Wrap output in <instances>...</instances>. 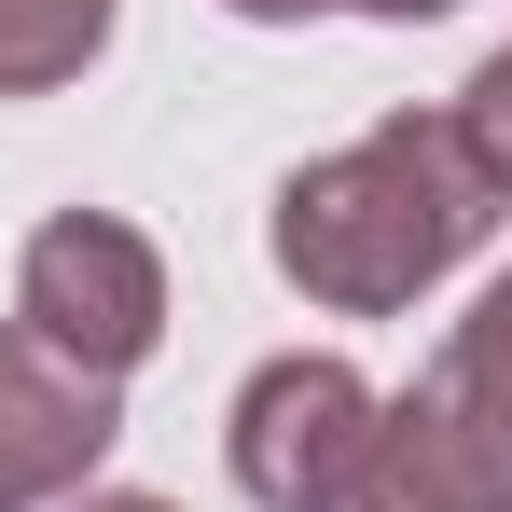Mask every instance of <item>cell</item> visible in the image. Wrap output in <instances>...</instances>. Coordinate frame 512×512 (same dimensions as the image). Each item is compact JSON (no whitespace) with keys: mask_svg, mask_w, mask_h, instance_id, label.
<instances>
[{"mask_svg":"<svg viewBox=\"0 0 512 512\" xmlns=\"http://www.w3.org/2000/svg\"><path fill=\"white\" fill-rule=\"evenodd\" d=\"M485 222H499V180L471 167L457 111H402V125H374V139H346V153L277 180L263 250H277V277L305 305L388 319V305H416L443 263L485 250Z\"/></svg>","mask_w":512,"mask_h":512,"instance_id":"obj_1","label":"cell"},{"mask_svg":"<svg viewBox=\"0 0 512 512\" xmlns=\"http://www.w3.org/2000/svg\"><path fill=\"white\" fill-rule=\"evenodd\" d=\"M14 333L42 346V360H70L97 388H125L153 333H167V263L139 222H111V208H56L28 263H14Z\"/></svg>","mask_w":512,"mask_h":512,"instance_id":"obj_2","label":"cell"},{"mask_svg":"<svg viewBox=\"0 0 512 512\" xmlns=\"http://www.w3.org/2000/svg\"><path fill=\"white\" fill-rule=\"evenodd\" d=\"M374 388L346 374V360H263L250 388H236V485H250L263 512H333L346 499V471L374 457Z\"/></svg>","mask_w":512,"mask_h":512,"instance_id":"obj_3","label":"cell"},{"mask_svg":"<svg viewBox=\"0 0 512 512\" xmlns=\"http://www.w3.org/2000/svg\"><path fill=\"white\" fill-rule=\"evenodd\" d=\"M111 388L70 374V360H42L28 333H0V512H56L84 499V471L111 457Z\"/></svg>","mask_w":512,"mask_h":512,"instance_id":"obj_4","label":"cell"},{"mask_svg":"<svg viewBox=\"0 0 512 512\" xmlns=\"http://www.w3.org/2000/svg\"><path fill=\"white\" fill-rule=\"evenodd\" d=\"M97 42H111V0H0V97L70 84Z\"/></svg>","mask_w":512,"mask_h":512,"instance_id":"obj_5","label":"cell"},{"mask_svg":"<svg viewBox=\"0 0 512 512\" xmlns=\"http://www.w3.org/2000/svg\"><path fill=\"white\" fill-rule=\"evenodd\" d=\"M457 139H471V167L499 180V208H512V42L471 70V97H457Z\"/></svg>","mask_w":512,"mask_h":512,"instance_id":"obj_6","label":"cell"},{"mask_svg":"<svg viewBox=\"0 0 512 512\" xmlns=\"http://www.w3.org/2000/svg\"><path fill=\"white\" fill-rule=\"evenodd\" d=\"M457 360H471L485 388H512V277L485 291V305H471V319H457Z\"/></svg>","mask_w":512,"mask_h":512,"instance_id":"obj_7","label":"cell"},{"mask_svg":"<svg viewBox=\"0 0 512 512\" xmlns=\"http://www.w3.org/2000/svg\"><path fill=\"white\" fill-rule=\"evenodd\" d=\"M236 14H263V28H291V14H319V0H236Z\"/></svg>","mask_w":512,"mask_h":512,"instance_id":"obj_8","label":"cell"},{"mask_svg":"<svg viewBox=\"0 0 512 512\" xmlns=\"http://www.w3.org/2000/svg\"><path fill=\"white\" fill-rule=\"evenodd\" d=\"M360 14H402V28H416V14H457V0H360Z\"/></svg>","mask_w":512,"mask_h":512,"instance_id":"obj_9","label":"cell"},{"mask_svg":"<svg viewBox=\"0 0 512 512\" xmlns=\"http://www.w3.org/2000/svg\"><path fill=\"white\" fill-rule=\"evenodd\" d=\"M84 512H167V499H84Z\"/></svg>","mask_w":512,"mask_h":512,"instance_id":"obj_10","label":"cell"}]
</instances>
